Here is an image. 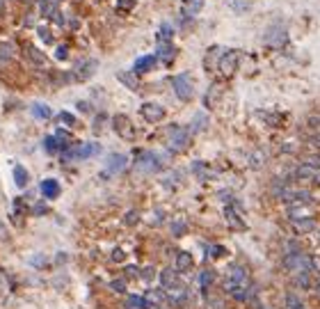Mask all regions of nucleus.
Masks as SVG:
<instances>
[{
	"label": "nucleus",
	"mask_w": 320,
	"mask_h": 309,
	"mask_svg": "<svg viewBox=\"0 0 320 309\" xmlns=\"http://www.w3.org/2000/svg\"><path fill=\"white\" fill-rule=\"evenodd\" d=\"M172 87H174V94H176L181 101H190L192 94H195V87H192V80H190L188 73H178V76H174Z\"/></svg>",
	"instance_id": "1"
},
{
	"label": "nucleus",
	"mask_w": 320,
	"mask_h": 309,
	"mask_svg": "<svg viewBox=\"0 0 320 309\" xmlns=\"http://www.w3.org/2000/svg\"><path fill=\"white\" fill-rule=\"evenodd\" d=\"M284 268L291 270V273H302V270H311V259L304 256L302 252H288L284 256Z\"/></svg>",
	"instance_id": "2"
},
{
	"label": "nucleus",
	"mask_w": 320,
	"mask_h": 309,
	"mask_svg": "<svg viewBox=\"0 0 320 309\" xmlns=\"http://www.w3.org/2000/svg\"><path fill=\"white\" fill-rule=\"evenodd\" d=\"M167 142H169V149H172V151H181V149H185L190 142V131H185L181 126H169V128H167Z\"/></svg>",
	"instance_id": "3"
},
{
	"label": "nucleus",
	"mask_w": 320,
	"mask_h": 309,
	"mask_svg": "<svg viewBox=\"0 0 320 309\" xmlns=\"http://www.w3.org/2000/svg\"><path fill=\"white\" fill-rule=\"evenodd\" d=\"M101 151V144H96V142H83V144H78L76 149H69L64 154V158H76V161H87V158H92V156H96Z\"/></svg>",
	"instance_id": "4"
},
{
	"label": "nucleus",
	"mask_w": 320,
	"mask_h": 309,
	"mask_svg": "<svg viewBox=\"0 0 320 309\" xmlns=\"http://www.w3.org/2000/svg\"><path fill=\"white\" fill-rule=\"evenodd\" d=\"M238 60H240V53H238V51H226V53H222V58H219V62H217L219 73L224 78H231L238 69Z\"/></svg>",
	"instance_id": "5"
},
{
	"label": "nucleus",
	"mask_w": 320,
	"mask_h": 309,
	"mask_svg": "<svg viewBox=\"0 0 320 309\" xmlns=\"http://www.w3.org/2000/svg\"><path fill=\"white\" fill-rule=\"evenodd\" d=\"M112 128L119 137H124V140H135V126L131 124V119L126 117V115L112 117Z\"/></svg>",
	"instance_id": "6"
},
{
	"label": "nucleus",
	"mask_w": 320,
	"mask_h": 309,
	"mask_svg": "<svg viewBox=\"0 0 320 309\" xmlns=\"http://www.w3.org/2000/svg\"><path fill=\"white\" fill-rule=\"evenodd\" d=\"M140 113H142V117L147 119L149 124H158V122H162V119H165V108L160 106V103H154V101L142 103Z\"/></svg>",
	"instance_id": "7"
},
{
	"label": "nucleus",
	"mask_w": 320,
	"mask_h": 309,
	"mask_svg": "<svg viewBox=\"0 0 320 309\" xmlns=\"http://www.w3.org/2000/svg\"><path fill=\"white\" fill-rule=\"evenodd\" d=\"M135 170L137 172H156V170H160V156L151 154V151H144V154L137 158Z\"/></svg>",
	"instance_id": "8"
},
{
	"label": "nucleus",
	"mask_w": 320,
	"mask_h": 309,
	"mask_svg": "<svg viewBox=\"0 0 320 309\" xmlns=\"http://www.w3.org/2000/svg\"><path fill=\"white\" fill-rule=\"evenodd\" d=\"M156 62H158V58H156V55H142V58H137V62L133 64V73H135V76L149 73L156 66Z\"/></svg>",
	"instance_id": "9"
},
{
	"label": "nucleus",
	"mask_w": 320,
	"mask_h": 309,
	"mask_svg": "<svg viewBox=\"0 0 320 309\" xmlns=\"http://www.w3.org/2000/svg\"><path fill=\"white\" fill-rule=\"evenodd\" d=\"M96 66H99V64H96L94 60H83V62H78V66H76V71H73V76H76L78 80H87V78L94 76Z\"/></svg>",
	"instance_id": "10"
},
{
	"label": "nucleus",
	"mask_w": 320,
	"mask_h": 309,
	"mask_svg": "<svg viewBox=\"0 0 320 309\" xmlns=\"http://www.w3.org/2000/svg\"><path fill=\"white\" fill-rule=\"evenodd\" d=\"M266 44H270V46H281V44H286V30L281 28V25H272V28L266 32V39H263Z\"/></svg>",
	"instance_id": "11"
},
{
	"label": "nucleus",
	"mask_w": 320,
	"mask_h": 309,
	"mask_svg": "<svg viewBox=\"0 0 320 309\" xmlns=\"http://www.w3.org/2000/svg\"><path fill=\"white\" fill-rule=\"evenodd\" d=\"M192 268H195V259H192V254L181 250L176 254V270L178 273H190Z\"/></svg>",
	"instance_id": "12"
},
{
	"label": "nucleus",
	"mask_w": 320,
	"mask_h": 309,
	"mask_svg": "<svg viewBox=\"0 0 320 309\" xmlns=\"http://www.w3.org/2000/svg\"><path fill=\"white\" fill-rule=\"evenodd\" d=\"M59 184L55 181V179H44L42 181V195L46 197V199H55V197H59Z\"/></svg>",
	"instance_id": "13"
},
{
	"label": "nucleus",
	"mask_w": 320,
	"mask_h": 309,
	"mask_svg": "<svg viewBox=\"0 0 320 309\" xmlns=\"http://www.w3.org/2000/svg\"><path fill=\"white\" fill-rule=\"evenodd\" d=\"M226 280L240 282V284H247V270H245L240 263H231L229 270H226Z\"/></svg>",
	"instance_id": "14"
},
{
	"label": "nucleus",
	"mask_w": 320,
	"mask_h": 309,
	"mask_svg": "<svg viewBox=\"0 0 320 309\" xmlns=\"http://www.w3.org/2000/svg\"><path fill=\"white\" fill-rule=\"evenodd\" d=\"M126 163H128V158H126L124 154H112L110 156V158H107V172H121V170H124L126 167Z\"/></svg>",
	"instance_id": "15"
},
{
	"label": "nucleus",
	"mask_w": 320,
	"mask_h": 309,
	"mask_svg": "<svg viewBox=\"0 0 320 309\" xmlns=\"http://www.w3.org/2000/svg\"><path fill=\"white\" fill-rule=\"evenodd\" d=\"M25 58H28L35 66H46V55H44L42 51H37L35 46H30V44L25 46Z\"/></svg>",
	"instance_id": "16"
},
{
	"label": "nucleus",
	"mask_w": 320,
	"mask_h": 309,
	"mask_svg": "<svg viewBox=\"0 0 320 309\" xmlns=\"http://www.w3.org/2000/svg\"><path fill=\"white\" fill-rule=\"evenodd\" d=\"M293 227H295V232L300 234H309V232H314L316 229V220L314 218H297V220H293Z\"/></svg>",
	"instance_id": "17"
},
{
	"label": "nucleus",
	"mask_w": 320,
	"mask_h": 309,
	"mask_svg": "<svg viewBox=\"0 0 320 309\" xmlns=\"http://www.w3.org/2000/svg\"><path fill=\"white\" fill-rule=\"evenodd\" d=\"M224 218H226V222H229V227H233V229H245V222L240 220V215L236 213V208L233 206L224 208Z\"/></svg>",
	"instance_id": "18"
},
{
	"label": "nucleus",
	"mask_w": 320,
	"mask_h": 309,
	"mask_svg": "<svg viewBox=\"0 0 320 309\" xmlns=\"http://www.w3.org/2000/svg\"><path fill=\"white\" fill-rule=\"evenodd\" d=\"M160 284H162V289H167V291H172L174 286H176V273H174L172 268H165V270L160 273Z\"/></svg>",
	"instance_id": "19"
},
{
	"label": "nucleus",
	"mask_w": 320,
	"mask_h": 309,
	"mask_svg": "<svg viewBox=\"0 0 320 309\" xmlns=\"http://www.w3.org/2000/svg\"><path fill=\"white\" fill-rule=\"evenodd\" d=\"M174 46L172 44H158V51H156V58H160L162 62H172L174 60Z\"/></svg>",
	"instance_id": "20"
},
{
	"label": "nucleus",
	"mask_w": 320,
	"mask_h": 309,
	"mask_svg": "<svg viewBox=\"0 0 320 309\" xmlns=\"http://www.w3.org/2000/svg\"><path fill=\"white\" fill-rule=\"evenodd\" d=\"M14 184H16L18 188H25V185L30 184V174L25 167H21V165L14 167Z\"/></svg>",
	"instance_id": "21"
},
{
	"label": "nucleus",
	"mask_w": 320,
	"mask_h": 309,
	"mask_svg": "<svg viewBox=\"0 0 320 309\" xmlns=\"http://www.w3.org/2000/svg\"><path fill=\"white\" fill-rule=\"evenodd\" d=\"M30 113L35 115L37 119H51V108L46 106V103H32V106H30Z\"/></svg>",
	"instance_id": "22"
},
{
	"label": "nucleus",
	"mask_w": 320,
	"mask_h": 309,
	"mask_svg": "<svg viewBox=\"0 0 320 309\" xmlns=\"http://www.w3.org/2000/svg\"><path fill=\"white\" fill-rule=\"evenodd\" d=\"M126 309H151V303L144 300V298H140V296H128Z\"/></svg>",
	"instance_id": "23"
},
{
	"label": "nucleus",
	"mask_w": 320,
	"mask_h": 309,
	"mask_svg": "<svg viewBox=\"0 0 320 309\" xmlns=\"http://www.w3.org/2000/svg\"><path fill=\"white\" fill-rule=\"evenodd\" d=\"M316 174H318V170H316L314 165H309V163H307V165H300L295 170V177L297 179H311V181H316Z\"/></svg>",
	"instance_id": "24"
},
{
	"label": "nucleus",
	"mask_w": 320,
	"mask_h": 309,
	"mask_svg": "<svg viewBox=\"0 0 320 309\" xmlns=\"http://www.w3.org/2000/svg\"><path fill=\"white\" fill-rule=\"evenodd\" d=\"M117 78H119V83H124L128 89H137V87H140V83H137V76H135V73H126V71H121V73H117Z\"/></svg>",
	"instance_id": "25"
},
{
	"label": "nucleus",
	"mask_w": 320,
	"mask_h": 309,
	"mask_svg": "<svg viewBox=\"0 0 320 309\" xmlns=\"http://www.w3.org/2000/svg\"><path fill=\"white\" fill-rule=\"evenodd\" d=\"M213 282H215L213 270H202V275H199V286H202L204 291H208V289L213 286Z\"/></svg>",
	"instance_id": "26"
},
{
	"label": "nucleus",
	"mask_w": 320,
	"mask_h": 309,
	"mask_svg": "<svg viewBox=\"0 0 320 309\" xmlns=\"http://www.w3.org/2000/svg\"><path fill=\"white\" fill-rule=\"evenodd\" d=\"M44 149H46L48 154H55L57 149H62V144H59V140L55 135H48L46 140H44Z\"/></svg>",
	"instance_id": "27"
},
{
	"label": "nucleus",
	"mask_w": 320,
	"mask_h": 309,
	"mask_svg": "<svg viewBox=\"0 0 320 309\" xmlns=\"http://www.w3.org/2000/svg\"><path fill=\"white\" fill-rule=\"evenodd\" d=\"M204 128H206V115L199 113V115L195 117V122H192V126H190V131L197 133V131H204Z\"/></svg>",
	"instance_id": "28"
},
{
	"label": "nucleus",
	"mask_w": 320,
	"mask_h": 309,
	"mask_svg": "<svg viewBox=\"0 0 320 309\" xmlns=\"http://www.w3.org/2000/svg\"><path fill=\"white\" fill-rule=\"evenodd\" d=\"M295 286H300V289H309V286H311V280H309L307 270H302V273L295 275Z\"/></svg>",
	"instance_id": "29"
},
{
	"label": "nucleus",
	"mask_w": 320,
	"mask_h": 309,
	"mask_svg": "<svg viewBox=\"0 0 320 309\" xmlns=\"http://www.w3.org/2000/svg\"><path fill=\"white\" fill-rule=\"evenodd\" d=\"M169 37H172V28L167 23L160 25V35H158V44H169Z\"/></svg>",
	"instance_id": "30"
},
{
	"label": "nucleus",
	"mask_w": 320,
	"mask_h": 309,
	"mask_svg": "<svg viewBox=\"0 0 320 309\" xmlns=\"http://www.w3.org/2000/svg\"><path fill=\"white\" fill-rule=\"evenodd\" d=\"M14 46L12 44H0V60H12Z\"/></svg>",
	"instance_id": "31"
},
{
	"label": "nucleus",
	"mask_w": 320,
	"mask_h": 309,
	"mask_svg": "<svg viewBox=\"0 0 320 309\" xmlns=\"http://www.w3.org/2000/svg\"><path fill=\"white\" fill-rule=\"evenodd\" d=\"M57 122H59V124H64V126H73V124H76V117H73L71 113H59L57 115Z\"/></svg>",
	"instance_id": "32"
},
{
	"label": "nucleus",
	"mask_w": 320,
	"mask_h": 309,
	"mask_svg": "<svg viewBox=\"0 0 320 309\" xmlns=\"http://www.w3.org/2000/svg\"><path fill=\"white\" fill-rule=\"evenodd\" d=\"M229 5H231L236 12H245V9H249V2H247V0H229Z\"/></svg>",
	"instance_id": "33"
},
{
	"label": "nucleus",
	"mask_w": 320,
	"mask_h": 309,
	"mask_svg": "<svg viewBox=\"0 0 320 309\" xmlns=\"http://www.w3.org/2000/svg\"><path fill=\"white\" fill-rule=\"evenodd\" d=\"M185 232H188V227H185V222L176 220V222L172 225V234H174V236H183Z\"/></svg>",
	"instance_id": "34"
},
{
	"label": "nucleus",
	"mask_w": 320,
	"mask_h": 309,
	"mask_svg": "<svg viewBox=\"0 0 320 309\" xmlns=\"http://www.w3.org/2000/svg\"><path fill=\"white\" fill-rule=\"evenodd\" d=\"M124 222L126 225H137V222H140V213H137V211H128V213H126V218H124Z\"/></svg>",
	"instance_id": "35"
},
{
	"label": "nucleus",
	"mask_w": 320,
	"mask_h": 309,
	"mask_svg": "<svg viewBox=\"0 0 320 309\" xmlns=\"http://www.w3.org/2000/svg\"><path fill=\"white\" fill-rule=\"evenodd\" d=\"M30 263H32L35 268H42V266H46V256L44 254H32L30 256Z\"/></svg>",
	"instance_id": "36"
},
{
	"label": "nucleus",
	"mask_w": 320,
	"mask_h": 309,
	"mask_svg": "<svg viewBox=\"0 0 320 309\" xmlns=\"http://www.w3.org/2000/svg\"><path fill=\"white\" fill-rule=\"evenodd\" d=\"M110 289H112L114 293H126V284H124V280H112V282H110Z\"/></svg>",
	"instance_id": "37"
},
{
	"label": "nucleus",
	"mask_w": 320,
	"mask_h": 309,
	"mask_svg": "<svg viewBox=\"0 0 320 309\" xmlns=\"http://www.w3.org/2000/svg\"><path fill=\"white\" fill-rule=\"evenodd\" d=\"M37 32H39V37H42V42L53 44V35H51V30H46V28H37Z\"/></svg>",
	"instance_id": "38"
},
{
	"label": "nucleus",
	"mask_w": 320,
	"mask_h": 309,
	"mask_svg": "<svg viewBox=\"0 0 320 309\" xmlns=\"http://www.w3.org/2000/svg\"><path fill=\"white\" fill-rule=\"evenodd\" d=\"M211 256H213V259H219V256H224L226 254V250L224 247H222V245H213V247H211Z\"/></svg>",
	"instance_id": "39"
},
{
	"label": "nucleus",
	"mask_w": 320,
	"mask_h": 309,
	"mask_svg": "<svg viewBox=\"0 0 320 309\" xmlns=\"http://www.w3.org/2000/svg\"><path fill=\"white\" fill-rule=\"evenodd\" d=\"M66 55H69L66 46H57V48H55V60H66Z\"/></svg>",
	"instance_id": "40"
},
{
	"label": "nucleus",
	"mask_w": 320,
	"mask_h": 309,
	"mask_svg": "<svg viewBox=\"0 0 320 309\" xmlns=\"http://www.w3.org/2000/svg\"><path fill=\"white\" fill-rule=\"evenodd\" d=\"M266 119L272 126H279V122H281V115H266Z\"/></svg>",
	"instance_id": "41"
},
{
	"label": "nucleus",
	"mask_w": 320,
	"mask_h": 309,
	"mask_svg": "<svg viewBox=\"0 0 320 309\" xmlns=\"http://www.w3.org/2000/svg\"><path fill=\"white\" fill-rule=\"evenodd\" d=\"M124 259H126L124 250H114L112 252V261H124Z\"/></svg>",
	"instance_id": "42"
},
{
	"label": "nucleus",
	"mask_w": 320,
	"mask_h": 309,
	"mask_svg": "<svg viewBox=\"0 0 320 309\" xmlns=\"http://www.w3.org/2000/svg\"><path fill=\"white\" fill-rule=\"evenodd\" d=\"M32 213H35V215H44V213H46V204H37V206L32 208Z\"/></svg>",
	"instance_id": "43"
},
{
	"label": "nucleus",
	"mask_w": 320,
	"mask_h": 309,
	"mask_svg": "<svg viewBox=\"0 0 320 309\" xmlns=\"http://www.w3.org/2000/svg\"><path fill=\"white\" fill-rule=\"evenodd\" d=\"M126 275H128V277H137V275H140V270H137L135 266H128V268H126Z\"/></svg>",
	"instance_id": "44"
},
{
	"label": "nucleus",
	"mask_w": 320,
	"mask_h": 309,
	"mask_svg": "<svg viewBox=\"0 0 320 309\" xmlns=\"http://www.w3.org/2000/svg\"><path fill=\"white\" fill-rule=\"evenodd\" d=\"M119 2V7H121V9H131L133 7V0H117Z\"/></svg>",
	"instance_id": "45"
},
{
	"label": "nucleus",
	"mask_w": 320,
	"mask_h": 309,
	"mask_svg": "<svg viewBox=\"0 0 320 309\" xmlns=\"http://www.w3.org/2000/svg\"><path fill=\"white\" fill-rule=\"evenodd\" d=\"M5 238H7V229H5V225L0 222V241H5Z\"/></svg>",
	"instance_id": "46"
},
{
	"label": "nucleus",
	"mask_w": 320,
	"mask_h": 309,
	"mask_svg": "<svg viewBox=\"0 0 320 309\" xmlns=\"http://www.w3.org/2000/svg\"><path fill=\"white\" fill-rule=\"evenodd\" d=\"M44 2H48V5H53V7H59L64 0H44Z\"/></svg>",
	"instance_id": "47"
},
{
	"label": "nucleus",
	"mask_w": 320,
	"mask_h": 309,
	"mask_svg": "<svg viewBox=\"0 0 320 309\" xmlns=\"http://www.w3.org/2000/svg\"><path fill=\"white\" fill-rule=\"evenodd\" d=\"M78 108H80V110H89V103H83V101H80V103H78Z\"/></svg>",
	"instance_id": "48"
},
{
	"label": "nucleus",
	"mask_w": 320,
	"mask_h": 309,
	"mask_svg": "<svg viewBox=\"0 0 320 309\" xmlns=\"http://www.w3.org/2000/svg\"><path fill=\"white\" fill-rule=\"evenodd\" d=\"M316 293L320 296V277H318V282H316Z\"/></svg>",
	"instance_id": "49"
},
{
	"label": "nucleus",
	"mask_w": 320,
	"mask_h": 309,
	"mask_svg": "<svg viewBox=\"0 0 320 309\" xmlns=\"http://www.w3.org/2000/svg\"><path fill=\"white\" fill-rule=\"evenodd\" d=\"M0 12H2V0H0Z\"/></svg>",
	"instance_id": "50"
},
{
	"label": "nucleus",
	"mask_w": 320,
	"mask_h": 309,
	"mask_svg": "<svg viewBox=\"0 0 320 309\" xmlns=\"http://www.w3.org/2000/svg\"><path fill=\"white\" fill-rule=\"evenodd\" d=\"M21 2H32V0H21Z\"/></svg>",
	"instance_id": "51"
},
{
	"label": "nucleus",
	"mask_w": 320,
	"mask_h": 309,
	"mask_svg": "<svg viewBox=\"0 0 320 309\" xmlns=\"http://www.w3.org/2000/svg\"><path fill=\"white\" fill-rule=\"evenodd\" d=\"M318 165H320V163H318Z\"/></svg>",
	"instance_id": "52"
}]
</instances>
